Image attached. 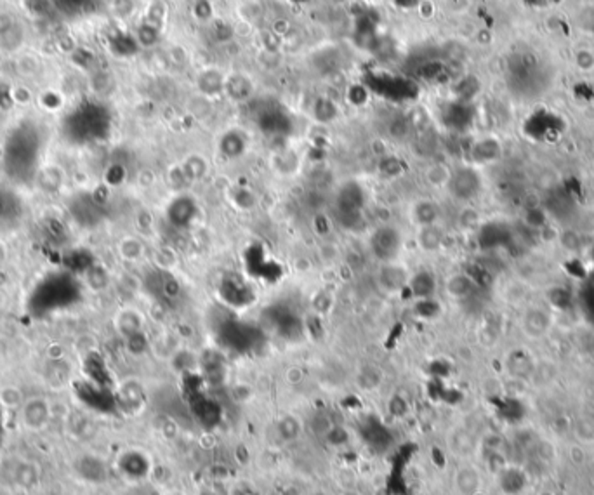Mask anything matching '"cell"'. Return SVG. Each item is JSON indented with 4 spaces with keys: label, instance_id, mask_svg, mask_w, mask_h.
<instances>
[{
    "label": "cell",
    "instance_id": "5b68a950",
    "mask_svg": "<svg viewBox=\"0 0 594 495\" xmlns=\"http://www.w3.org/2000/svg\"><path fill=\"white\" fill-rule=\"evenodd\" d=\"M455 485L462 495H476L480 488V474L474 470H461L455 474Z\"/></svg>",
    "mask_w": 594,
    "mask_h": 495
},
{
    "label": "cell",
    "instance_id": "277c9868",
    "mask_svg": "<svg viewBox=\"0 0 594 495\" xmlns=\"http://www.w3.org/2000/svg\"><path fill=\"white\" fill-rule=\"evenodd\" d=\"M476 176L471 170H461L452 177V184H454V191L457 197L470 198L473 197L476 191Z\"/></svg>",
    "mask_w": 594,
    "mask_h": 495
},
{
    "label": "cell",
    "instance_id": "3957f363",
    "mask_svg": "<svg viewBox=\"0 0 594 495\" xmlns=\"http://www.w3.org/2000/svg\"><path fill=\"white\" fill-rule=\"evenodd\" d=\"M25 400V393L18 386H0V407H4L6 410H19Z\"/></svg>",
    "mask_w": 594,
    "mask_h": 495
},
{
    "label": "cell",
    "instance_id": "6da1fadb",
    "mask_svg": "<svg viewBox=\"0 0 594 495\" xmlns=\"http://www.w3.org/2000/svg\"><path fill=\"white\" fill-rule=\"evenodd\" d=\"M19 424L30 433H41L49 426L52 419V407L44 396H32L26 398L19 408Z\"/></svg>",
    "mask_w": 594,
    "mask_h": 495
},
{
    "label": "cell",
    "instance_id": "7a4b0ae2",
    "mask_svg": "<svg viewBox=\"0 0 594 495\" xmlns=\"http://www.w3.org/2000/svg\"><path fill=\"white\" fill-rule=\"evenodd\" d=\"M371 247L372 252H374V256L377 257L379 261H382L384 264L393 263V261L396 259V256H398V252H400L402 247L400 231L396 230V228L389 226L377 228V230L372 233Z\"/></svg>",
    "mask_w": 594,
    "mask_h": 495
}]
</instances>
